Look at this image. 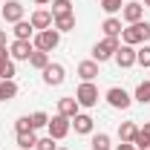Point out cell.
<instances>
[{"label":"cell","mask_w":150,"mask_h":150,"mask_svg":"<svg viewBox=\"0 0 150 150\" xmlns=\"http://www.w3.org/2000/svg\"><path fill=\"white\" fill-rule=\"evenodd\" d=\"M133 144H136V150H150V136H144V133L139 130L136 139H133Z\"/></svg>","instance_id":"cell-30"},{"label":"cell","mask_w":150,"mask_h":150,"mask_svg":"<svg viewBox=\"0 0 150 150\" xmlns=\"http://www.w3.org/2000/svg\"><path fill=\"white\" fill-rule=\"evenodd\" d=\"M29 118H32V127H35V130H40V127H46V124H49V115H46V112H43V110L32 112Z\"/></svg>","instance_id":"cell-27"},{"label":"cell","mask_w":150,"mask_h":150,"mask_svg":"<svg viewBox=\"0 0 150 150\" xmlns=\"http://www.w3.org/2000/svg\"><path fill=\"white\" fill-rule=\"evenodd\" d=\"M121 6H124V0H101V9H104L107 15H115V12H121Z\"/></svg>","instance_id":"cell-28"},{"label":"cell","mask_w":150,"mask_h":150,"mask_svg":"<svg viewBox=\"0 0 150 150\" xmlns=\"http://www.w3.org/2000/svg\"><path fill=\"white\" fill-rule=\"evenodd\" d=\"M136 133H139V127H136L133 121H121V124H118V139H121V142H133Z\"/></svg>","instance_id":"cell-17"},{"label":"cell","mask_w":150,"mask_h":150,"mask_svg":"<svg viewBox=\"0 0 150 150\" xmlns=\"http://www.w3.org/2000/svg\"><path fill=\"white\" fill-rule=\"evenodd\" d=\"M61 15H72L69 0H52V18H61Z\"/></svg>","instance_id":"cell-22"},{"label":"cell","mask_w":150,"mask_h":150,"mask_svg":"<svg viewBox=\"0 0 150 150\" xmlns=\"http://www.w3.org/2000/svg\"><path fill=\"white\" fill-rule=\"evenodd\" d=\"M29 23L35 26L38 32H43V29H49V26L55 23V18H52V12H46V9H38V12H32Z\"/></svg>","instance_id":"cell-11"},{"label":"cell","mask_w":150,"mask_h":150,"mask_svg":"<svg viewBox=\"0 0 150 150\" xmlns=\"http://www.w3.org/2000/svg\"><path fill=\"white\" fill-rule=\"evenodd\" d=\"M38 6H46V3H52V0H35Z\"/></svg>","instance_id":"cell-37"},{"label":"cell","mask_w":150,"mask_h":150,"mask_svg":"<svg viewBox=\"0 0 150 150\" xmlns=\"http://www.w3.org/2000/svg\"><path fill=\"white\" fill-rule=\"evenodd\" d=\"M142 6H147V9H150V0H144V3H142Z\"/></svg>","instance_id":"cell-38"},{"label":"cell","mask_w":150,"mask_h":150,"mask_svg":"<svg viewBox=\"0 0 150 150\" xmlns=\"http://www.w3.org/2000/svg\"><path fill=\"white\" fill-rule=\"evenodd\" d=\"M40 72H43V81H46L49 87H61L64 78H67V69H64L61 64H46V69H40Z\"/></svg>","instance_id":"cell-7"},{"label":"cell","mask_w":150,"mask_h":150,"mask_svg":"<svg viewBox=\"0 0 150 150\" xmlns=\"http://www.w3.org/2000/svg\"><path fill=\"white\" fill-rule=\"evenodd\" d=\"M136 101L139 104H150V81H142L136 87Z\"/></svg>","instance_id":"cell-24"},{"label":"cell","mask_w":150,"mask_h":150,"mask_svg":"<svg viewBox=\"0 0 150 150\" xmlns=\"http://www.w3.org/2000/svg\"><path fill=\"white\" fill-rule=\"evenodd\" d=\"M142 133H144V136H150V121L144 124V127H142Z\"/></svg>","instance_id":"cell-36"},{"label":"cell","mask_w":150,"mask_h":150,"mask_svg":"<svg viewBox=\"0 0 150 150\" xmlns=\"http://www.w3.org/2000/svg\"><path fill=\"white\" fill-rule=\"evenodd\" d=\"M121 15H124L127 23H139L142 15H144V6H142V3H124V6H121Z\"/></svg>","instance_id":"cell-12"},{"label":"cell","mask_w":150,"mask_h":150,"mask_svg":"<svg viewBox=\"0 0 150 150\" xmlns=\"http://www.w3.org/2000/svg\"><path fill=\"white\" fill-rule=\"evenodd\" d=\"M121 40H124L127 46H139V43L150 40V23H147V20L130 23L127 29H121Z\"/></svg>","instance_id":"cell-1"},{"label":"cell","mask_w":150,"mask_h":150,"mask_svg":"<svg viewBox=\"0 0 150 150\" xmlns=\"http://www.w3.org/2000/svg\"><path fill=\"white\" fill-rule=\"evenodd\" d=\"M46 64H49V52L35 49V52L29 55V67H35V69H46Z\"/></svg>","instance_id":"cell-19"},{"label":"cell","mask_w":150,"mask_h":150,"mask_svg":"<svg viewBox=\"0 0 150 150\" xmlns=\"http://www.w3.org/2000/svg\"><path fill=\"white\" fill-rule=\"evenodd\" d=\"M75 101H78L81 107H95V104H98V87H95L93 81H84V84L75 90Z\"/></svg>","instance_id":"cell-3"},{"label":"cell","mask_w":150,"mask_h":150,"mask_svg":"<svg viewBox=\"0 0 150 150\" xmlns=\"http://www.w3.org/2000/svg\"><path fill=\"white\" fill-rule=\"evenodd\" d=\"M72 127H75V133H81V136L93 133V115H87V112H78V115L72 118Z\"/></svg>","instance_id":"cell-13"},{"label":"cell","mask_w":150,"mask_h":150,"mask_svg":"<svg viewBox=\"0 0 150 150\" xmlns=\"http://www.w3.org/2000/svg\"><path fill=\"white\" fill-rule=\"evenodd\" d=\"M32 32H35V26H32L29 20H18V23H15V38H18V40H29Z\"/></svg>","instance_id":"cell-16"},{"label":"cell","mask_w":150,"mask_h":150,"mask_svg":"<svg viewBox=\"0 0 150 150\" xmlns=\"http://www.w3.org/2000/svg\"><path fill=\"white\" fill-rule=\"evenodd\" d=\"M107 104L115 107V110H127V107H130V95L124 93L121 87H110V90H107Z\"/></svg>","instance_id":"cell-8"},{"label":"cell","mask_w":150,"mask_h":150,"mask_svg":"<svg viewBox=\"0 0 150 150\" xmlns=\"http://www.w3.org/2000/svg\"><path fill=\"white\" fill-rule=\"evenodd\" d=\"M3 20H6V23L23 20V3H20V0H9V3L3 6Z\"/></svg>","instance_id":"cell-10"},{"label":"cell","mask_w":150,"mask_h":150,"mask_svg":"<svg viewBox=\"0 0 150 150\" xmlns=\"http://www.w3.org/2000/svg\"><path fill=\"white\" fill-rule=\"evenodd\" d=\"M35 144H38V136H35V130H29V133H18V147L29 150V147H35Z\"/></svg>","instance_id":"cell-23"},{"label":"cell","mask_w":150,"mask_h":150,"mask_svg":"<svg viewBox=\"0 0 150 150\" xmlns=\"http://www.w3.org/2000/svg\"><path fill=\"white\" fill-rule=\"evenodd\" d=\"M58 43H61V32L58 29H43V32L35 35V49H40V52H52Z\"/></svg>","instance_id":"cell-4"},{"label":"cell","mask_w":150,"mask_h":150,"mask_svg":"<svg viewBox=\"0 0 150 150\" xmlns=\"http://www.w3.org/2000/svg\"><path fill=\"white\" fill-rule=\"evenodd\" d=\"M78 107H81V104H78L75 98H61V101H58V112L67 115V118H75V115H78Z\"/></svg>","instance_id":"cell-14"},{"label":"cell","mask_w":150,"mask_h":150,"mask_svg":"<svg viewBox=\"0 0 150 150\" xmlns=\"http://www.w3.org/2000/svg\"><path fill=\"white\" fill-rule=\"evenodd\" d=\"M18 95V84L15 81H0V101H12Z\"/></svg>","instance_id":"cell-20"},{"label":"cell","mask_w":150,"mask_h":150,"mask_svg":"<svg viewBox=\"0 0 150 150\" xmlns=\"http://www.w3.org/2000/svg\"><path fill=\"white\" fill-rule=\"evenodd\" d=\"M55 29L58 32H72L75 29V15H61V18H55Z\"/></svg>","instance_id":"cell-21"},{"label":"cell","mask_w":150,"mask_h":150,"mask_svg":"<svg viewBox=\"0 0 150 150\" xmlns=\"http://www.w3.org/2000/svg\"><path fill=\"white\" fill-rule=\"evenodd\" d=\"M115 150H136V144H133V142H121Z\"/></svg>","instance_id":"cell-33"},{"label":"cell","mask_w":150,"mask_h":150,"mask_svg":"<svg viewBox=\"0 0 150 150\" xmlns=\"http://www.w3.org/2000/svg\"><path fill=\"white\" fill-rule=\"evenodd\" d=\"M32 52H35V43H32V40H18V38H15V43L9 46V58H12V61H29Z\"/></svg>","instance_id":"cell-6"},{"label":"cell","mask_w":150,"mask_h":150,"mask_svg":"<svg viewBox=\"0 0 150 150\" xmlns=\"http://www.w3.org/2000/svg\"><path fill=\"white\" fill-rule=\"evenodd\" d=\"M15 130H18V133H29V130H35V127H32V118H29V115H20L18 121H15Z\"/></svg>","instance_id":"cell-29"},{"label":"cell","mask_w":150,"mask_h":150,"mask_svg":"<svg viewBox=\"0 0 150 150\" xmlns=\"http://www.w3.org/2000/svg\"><path fill=\"white\" fill-rule=\"evenodd\" d=\"M136 64H142V67L150 69V46H142V49L136 52Z\"/></svg>","instance_id":"cell-32"},{"label":"cell","mask_w":150,"mask_h":150,"mask_svg":"<svg viewBox=\"0 0 150 150\" xmlns=\"http://www.w3.org/2000/svg\"><path fill=\"white\" fill-rule=\"evenodd\" d=\"M78 75H81L84 81L98 78V64H95V61H81V64H78Z\"/></svg>","instance_id":"cell-15"},{"label":"cell","mask_w":150,"mask_h":150,"mask_svg":"<svg viewBox=\"0 0 150 150\" xmlns=\"http://www.w3.org/2000/svg\"><path fill=\"white\" fill-rule=\"evenodd\" d=\"M0 81H15V61L12 58L0 67Z\"/></svg>","instance_id":"cell-26"},{"label":"cell","mask_w":150,"mask_h":150,"mask_svg":"<svg viewBox=\"0 0 150 150\" xmlns=\"http://www.w3.org/2000/svg\"><path fill=\"white\" fill-rule=\"evenodd\" d=\"M115 64L121 67V69H130L133 64H136V46H127V43H121L118 49H115Z\"/></svg>","instance_id":"cell-9"},{"label":"cell","mask_w":150,"mask_h":150,"mask_svg":"<svg viewBox=\"0 0 150 150\" xmlns=\"http://www.w3.org/2000/svg\"><path fill=\"white\" fill-rule=\"evenodd\" d=\"M58 150H67V147H58Z\"/></svg>","instance_id":"cell-39"},{"label":"cell","mask_w":150,"mask_h":150,"mask_svg":"<svg viewBox=\"0 0 150 150\" xmlns=\"http://www.w3.org/2000/svg\"><path fill=\"white\" fill-rule=\"evenodd\" d=\"M121 43H118V38H104L101 43H95L93 46V61L95 64H104V61H110L115 55V49H118Z\"/></svg>","instance_id":"cell-2"},{"label":"cell","mask_w":150,"mask_h":150,"mask_svg":"<svg viewBox=\"0 0 150 150\" xmlns=\"http://www.w3.org/2000/svg\"><path fill=\"white\" fill-rule=\"evenodd\" d=\"M101 29H104V35H107V38H118V35H121V29H124V26H121V20H118V18H107V20H104V26H101Z\"/></svg>","instance_id":"cell-18"},{"label":"cell","mask_w":150,"mask_h":150,"mask_svg":"<svg viewBox=\"0 0 150 150\" xmlns=\"http://www.w3.org/2000/svg\"><path fill=\"white\" fill-rule=\"evenodd\" d=\"M0 46H6V32L0 29Z\"/></svg>","instance_id":"cell-35"},{"label":"cell","mask_w":150,"mask_h":150,"mask_svg":"<svg viewBox=\"0 0 150 150\" xmlns=\"http://www.w3.org/2000/svg\"><path fill=\"white\" fill-rule=\"evenodd\" d=\"M35 150H58V144H55V139H52V136H43V139H38Z\"/></svg>","instance_id":"cell-31"},{"label":"cell","mask_w":150,"mask_h":150,"mask_svg":"<svg viewBox=\"0 0 150 150\" xmlns=\"http://www.w3.org/2000/svg\"><path fill=\"white\" fill-rule=\"evenodd\" d=\"M69 127H72V118H67V115H61V112L52 115L49 124H46V130H49V136H52L55 142H58V139H64V136L69 133Z\"/></svg>","instance_id":"cell-5"},{"label":"cell","mask_w":150,"mask_h":150,"mask_svg":"<svg viewBox=\"0 0 150 150\" xmlns=\"http://www.w3.org/2000/svg\"><path fill=\"white\" fill-rule=\"evenodd\" d=\"M90 144H93V150H110V136L107 133H95Z\"/></svg>","instance_id":"cell-25"},{"label":"cell","mask_w":150,"mask_h":150,"mask_svg":"<svg viewBox=\"0 0 150 150\" xmlns=\"http://www.w3.org/2000/svg\"><path fill=\"white\" fill-rule=\"evenodd\" d=\"M6 61H9V52H6V46H0V67H3Z\"/></svg>","instance_id":"cell-34"}]
</instances>
